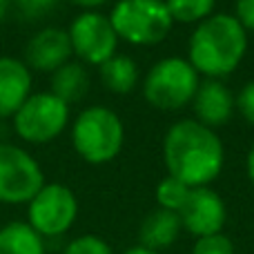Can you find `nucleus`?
<instances>
[{"instance_id":"f257e3e1","label":"nucleus","mask_w":254,"mask_h":254,"mask_svg":"<svg viewBox=\"0 0 254 254\" xmlns=\"http://www.w3.org/2000/svg\"><path fill=\"white\" fill-rule=\"evenodd\" d=\"M163 163L188 188H210L225 165V145L216 129L194 119L176 121L163 136Z\"/></svg>"},{"instance_id":"f03ea898","label":"nucleus","mask_w":254,"mask_h":254,"mask_svg":"<svg viewBox=\"0 0 254 254\" xmlns=\"http://www.w3.org/2000/svg\"><path fill=\"white\" fill-rule=\"evenodd\" d=\"M248 54V31L234 13H212L194 27L188 61L198 76L221 80L234 74Z\"/></svg>"},{"instance_id":"7ed1b4c3","label":"nucleus","mask_w":254,"mask_h":254,"mask_svg":"<svg viewBox=\"0 0 254 254\" xmlns=\"http://www.w3.org/2000/svg\"><path fill=\"white\" fill-rule=\"evenodd\" d=\"M74 152L89 165H107L125 145V125L114 110L89 105L71 123Z\"/></svg>"},{"instance_id":"20e7f679","label":"nucleus","mask_w":254,"mask_h":254,"mask_svg":"<svg viewBox=\"0 0 254 254\" xmlns=\"http://www.w3.org/2000/svg\"><path fill=\"white\" fill-rule=\"evenodd\" d=\"M198 85L201 76L188 58L165 56L149 67L140 87L149 107L158 112H179L185 105H192Z\"/></svg>"},{"instance_id":"39448f33","label":"nucleus","mask_w":254,"mask_h":254,"mask_svg":"<svg viewBox=\"0 0 254 254\" xmlns=\"http://www.w3.org/2000/svg\"><path fill=\"white\" fill-rule=\"evenodd\" d=\"M110 22L119 40L134 47H152L172 34V20L165 0H116Z\"/></svg>"},{"instance_id":"423d86ee","label":"nucleus","mask_w":254,"mask_h":254,"mask_svg":"<svg viewBox=\"0 0 254 254\" xmlns=\"http://www.w3.org/2000/svg\"><path fill=\"white\" fill-rule=\"evenodd\" d=\"M13 131L29 145L56 140L69 125V105L52 92H31L11 119Z\"/></svg>"},{"instance_id":"0eeeda50","label":"nucleus","mask_w":254,"mask_h":254,"mask_svg":"<svg viewBox=\"0 0 254 254\" xmlns=\"http://www.w3.org/2000/svg\"><path fill=\"white\" fill-rule=\"evenodd\" d=\"M45 185L40 163L16 143L0 140V203L27 205Z\"/></svg>"},{"instance_id":"6e6552de","label":"nucleus","mask_w":254,"mask_h":254,"mask_svg":"<svg viewBox=\"0 0 254 254\" xmlns=\"http://www.w3.org/2000/svg\"><path fill=\"white\" fill-rule=\"evenodd\" d=\"M78 219V198L65 183H45L27 203V223L43 239H58L74 228Z\"/></svg>"},{"instance_id":"1a4fd4ad","label":"nucleus","mask_w":254,"mask_h":254,"mask_svg":"<svg viewBox=\"0 0 254 254\" xmlns=\"http://www.w3.org/2000/svg\"><path fill=\"white\" fill-rule=\"evenodd\" d=\"M69 43L76 61L85 67H101L105 61L116 56L119 49V36L110 22V16L101 11H83L71 20Z\"/></svg>"},{"instance_id":"9d476101","label":"nucleus","mask_w":254,"mask_h":254,"mask_svg":"<svg viewBox=\"0 0 254 254\" xmlns=\"http://www.w3.org/2000/svg\"><path fill=\"white\" fill-rule=\"evenodd\" d=\"M179 216L185 232L201 239L223 232L228 221V207L221 194L212 188H194Z\"/></svg>"},{"instance_id":"9b49d317","label":"nucleus","mask_w":254,"mask_h":254,"mask_svg":"<svg viewBox=\"0 0 254 254\" xmlns=\"http://www.w3.org/2000/svg\"><path fill=\"white\" fill-rule=\"evenodd\" d=\"M71 56H74V52H71L67 29H63V27H43L27 40L22 61L31 71L54 74L65 63H69Z\"/></svg>"},{"instance_id":"f8f14e48","label":"nucleus","mask_w":254,"mask_h":254,"mask_svg":"<svg viewBox=\"0 0 254 254\" xmlns=\"http://www.w3.org/2000/svg\"><path fill=\"white\" fill-rule=\"evenodd\" d=\"M192 110L194 121H198L210 129H219L232 121L234 112H237V96L221 80L205 78L201 80L192 98Z\"/></svg>"},{"instance_id":"ddd939ff","label":"nucleus","mask_w":254,"mask_h":254,"mask_svg":"<svg viewBox=\"0 0 254 254\" xmlns=\"http://www.w3.org/2000/svg\"><path fill=\"white\" fill-rule=\"evenodd\" d=\"M31 69L25 61L0 56V121L13 119L22 103L31 96Z\"/></svg>"},{"instance_id":"4468645a","label":"nucleus","mask_w":254,"mask_h":254,"mask_svg":"<svg viewBox=\"0 0 254 254\" xmlns=\"http://www.w3.org/2000/svg\"><path fill=\"white\" fill-rule=\"evenodd\" d=\"M183 232V223L176 212L170 210H154L143 219L138 228V246L154 252H163L179 241Z\"/></svg>"},{"instance_id":"2eb2a0df","label":"nucleus","mask_w":254,"mask_h":254,"mask_svg":"<svg viewBox=\"0 0 254 254\" xmlns=\"http://www.w3.org/2000/svg\"><path fill=\"white\" fill-rule=\"evenodd\" d=\"M89 83H92V78H89L87 67L78 61H69L52 74V89L49 92L61 101H65L67 105H71V103H78L87 96Z\"/></svg>"},{"instance_id":"dca6fc26","label":"nucleus","mask_w":254,"mask_h":254,"mask_svg":"<svg viewBox=\"0 0 254 254\" xmlns=\"http://www.w3.org/2000/svg\"><path fill=\"white\" fill-rule=\"evenodd\" d=\"M98 76H101V83L105 85L107 92L125 96V94L134 92L138 85V65L131 56L116 54L98 67Z\"/></svg>"},{"instance_id":"f3484780","label":"nucleus","mask_w":254,"mask_h":254,"mask_svg":"<svg viewBox=\"0 0 254 254\" xmlns=\"http://www.w3.org/2000/svg\"><path fill=\"white\" fill-rule=\"evenodd\" d=\"M0 254H47V248L27 221H11L0 228Z\"/></svg>"},{"instance_id":"a211bd4d","label":"nucleus","mask_w":254,"mask_h":254,"mask_svg":"<svg viewBox=\"0 0 254 254\" xmlns=\"http://www.w3.org/2000/svg\"><path fill=\"white\" fill-rule=\"evenodd\" d=\"M165 4L174 22L196 27L214 13L216 0H165Z\"/></svg>"},{"instance_id":"6ab92c4d","label":"nucleus","mask_w":254,"mask_h":254,"mask_svg":"<svg viewBox=\"0 0 254 254\" xmlns=\"http://www.w3.org/2000/svg\"><path fill=\"white\" fill-rule=\"evenodd\" d=\"M190 192H192V188H188V185L181 183L179 179L167 174L165 179L156 185V203L161 210H170V212L179 214V212L183 210V205L188 203Z\"/></svg>"},{"instance_id":"aec40b11","label":"nucleus","mask_w":254,"mask_h":254,"mask_svg":"<svg viewBox=\"0 0 254 254\" xmlns=\"http://www.w3.org/2000/svg\"><path fill=\"white\" fill-rule=\"evenodd\" d=\"M61 254H114L112 246L98 234H80L71 239Z\"/></svg>"},{"instance_id":"412c9836","label":"nucleus","mask_w":254,"mask_h":254,"mask_svg":"<svg viewBox=\"0 0 254 254\" xmlns=\"http://www.w3.org/2000/svg\"><path fill=\"white\" fill-rule=\"evenodd\" d=\"M192 254H237L234 250V241L228 234H210V237H201L194 241Z\"/></svg>"},{"instance_id":"4be33fe9","label":"nucleus","mask_w":254,"mask_h":254,"mask_svg":"<svg viewBox=\"0 0 254 254\" xmlns=\"http://www.w3.org/2000/svg\"><path fill=\"white\" fill-rule=\"evenodd\" d=\"M13 2L27 20H38L47 16L52 9H56L58 0H13Z\"/></svg>"},{"instance_id":"5701e85b","label":"nucleus","mask_w":254,"mask_h":254,"mask_svg":"<svg viewBox=\"0 0 254 254\" xmlns=\"http://www.w3.org/2000/svg\"><path fill=\"white\" fill-rule=\"evenodd\" d=\"M237 110L248 125L254 127V80L246 83L237 96Z\"/></svg>"},{"instance_id":"b1692460","label":"nucleus","mask_w":254,"mask_h":254,"mask_svg":"<svg viewBox=\"0 0 254 254\" xmlns=\"http://www.w3.org/2000/svg\"><path fill=\"white\" fill-rule=\"evenodd\" d=\"M234 16L248 34L254 31V0H234Z\"/></svg>"},{"instance_id":"393cba45","label":"nucleus","mask_w":254,"mask_h":254,"mask_svg":"<svg viewBox=\"0 0 254 254\" xmlns=\"http://www.w3.org/2000/svg\"><path fill=\"white\" fill-rule=\"evenodd\" d=\"M71 2H74L76 7H80L83 11H96L98 7H103V4L110 2V0H71Z\"/></svg>"},{"instance_id":"a878e982","label":"nucleus","mask_w":254,"mask_h":254,"mask_svg":"<svg viewBox=\"0 0 254 254\" xmlns=\"http://www.w3.org/2000/svg\"><path fill=\"white\" fill-rule=\"evenodd\" d=\"M246 174H248L250 185L254 188V143H252L250 152H248V156H246Z\"/></svg>"},{"instance_id":"bb28decb","label":"nucleus","mask_w":254,"mask_h":254,"mask_svg":"<svg viewBox=\"0 0 254 254\" xmlns=\"http://www.w3.org/2000/svg\"><path fill=\"white\" fill-rule=\"evenodd\" d=\"M123 254H161V252L147 250V248H143V246H134V248H129V250H125Z\"/></svg>"},{"instance_id":"cd10ccee","label":"nucleus","mask_w":254,"mask_h":254,"mask_svg":"<svg viewBox=\"0 0 254 254\" xmlns=\"http://www.w3.org/2000/svg\"><path fill=\"white\" fill-rule=\"evenodd\" d=\"M9 4H11V0H0V20H2L4 16H7Z\"/></svg>"}]
</instances>
